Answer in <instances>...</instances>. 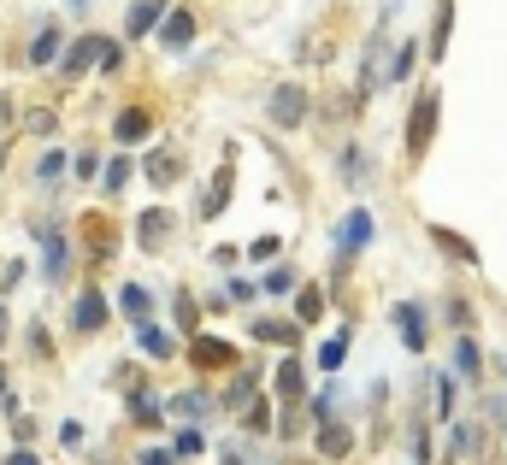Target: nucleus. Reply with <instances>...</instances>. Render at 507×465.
<instances>
[{"label": "nucleus", "instance_id": "f257e3e1", "mask_svg": "<svg viewBox=\"0 0 507 465\" xmlns=\"http://www.w3.org/2000/svg\"><path fill=\"white\" fill-rule=\"evenodd\" d=\"M106 47H113V42H101V35H77V47H71V54L59 59V77H66V83H77L83 71L95 66V59H106Z\"/></svg>", "mask_w": 507, "mask_h": 465}, {"label": "nucleus", "instance_id": "f03ea898", "mask_svg": "<svg viewBox=\"0 0 507 465\" xmlns=\"http://www.w3.org/2000/svg\"><path fill=\"white\" fill-rule=\"evenodd\" d=\"M35 236H42V271L47 278H66V266H71L66 230H59V224H35Z\"/></svg>", "mask_w": 507, "mask_h": 465}, {"label": "nucleus", "instance_id": "7ed1b4c3", "mask_svg": "<svg viewBox=\"0 0 507 465\" xmlns=\"http://www.w3.org/2000/svg\"><path fill=\"white\" fill-rule=\"evenodd\" d=\"M271 118H278L283 130H295V124L307 118V89L301 83H278V89H271Z\"/></svg>", "mask_w": 507, "mask_h": 465}, {"label": "nucleus", "instance_id": "20e7f679", "mask_svg": "<svg viewBox=\"0 0 507 465\" xmlns=\"http://www.w3.org/2000/svg\"><path fill=\"white\" fill-rule=\"evenodd\" d=\"M431 130H437V95H419L413 100V118H407V154H425Z\"/></svg>", "mask_w": 507, "mask_h": 465}, {"label": "nucleus", "instance_id": "39448f33", "mask_svg": "<svg viewBox=\"0 0 507 465\" xmlns=\"http://www.w3.org/2000/svg\"><path fill=\"white\" fill-rule=\"evenodd\" d=\"M366 242H372V212H360V207H354L349 218L337 224V248H342V254H360Z\"/></svg>", "mask_w": 507, "mask_h": 465}, {"label": "nucleus", "instance_id": "423d86ee", "mask_svg": "<svg viewBox=\"0 0 507 465\" xmlns=\"http://www.w3.org/2000/svg\"><path fill=\"white\" fill-rule=\"evenodd\" d=\"M395 330H401V342L413 348H425V307H413V300H401V307H395Z\"/></svg>", "mask_w": 507, "mask_h": 465}, {"label": "nucleus", "instance_id": "0eeeda50", "mask_svg": "<svg viewBox=\"0 0 507 465\" xmlns=\"http://www.w3.org/2000/svg\"><path fill=\"white\" fill-rule=\"evenodd\" d=\"M71 324H77L83 336L106 324V295H101V288H83V295H77V318H71Z\"/></svg>", "mask_w": 507, "mask_h": 465}, {"label": "nucleus", "instance_id": "6e6552de", "mask_svg": "<svg viewBox=\"0 0 507 465\" xmlns=\"http://www.w3.org/2000/svg\"><path fill=\"white\" fill-rule=\"evenodd\" d=\"M254 342L289 348V342H301V324H295V318H254Z\"/></svg>", "mask_w": 507, "mask_h": 465}, {"label": "nucleus", "instance_id": "1a4fd4ad", "mask_svg": "<svg viewBox=\"0 0 507 465\" xmlns=\"http://www.w3.org/2000/svg\"><path fill=\"white\" fill-rule=\"evenodd\" d=\"M230 183H237V177H230V166H218V171H213V188L201 195V218H218V212H225V200H230Z\"/></svg>", "mask_w": 507, "mask_h": 465}, {"label": "nucleus", "instance_id": "9d476101", "mask_svg": "<svg viewBox=\"0 0 507 465\" xmlns=\"http://www.w3.org/2000/svg\"><path fill=\"white\" fill-rule=\"evenodd\" d=\"M159 18H166V0H136V6H130V24H125V30H130V35H147V30H154Z\"/></svg>", "mask_w": 507, "mask_h": 465}, {"label": "nucleus", "instance_id": "9b49d317", "mask_svg": "<svg viewBox=\"0 0 507 465\" xmlns=\"http://www.w3.org/2000/svg\"><path fill=\"white\" fill-rule=\"evenodd\" d=\"M319 312H325V288H319V283H307L301 295H295V324H301V330H307V324H313Z\"/></svg>", "mask_w": 507, "mask_h": 465}, {"label": "nucleus", "instance_id": "f8f14e48", "mask_svg": "<svg viewBox=\"0 0 507 465\" xmlns=\"http://www.w3.org/2000/svg\"><path fill=\"white\" fill-rule=\"evenodd\" d=\"M113 130H118V142H142V136L154 130V124H147V112H142V106H125V112H118V124H113Z\"/></svg>", "mask_w": 507, "mask_h": 465}, {"label": "nucleus", "instance_id": "ddd939ff", "mask_svg": "<svg viewBox=\"0 0 507 465\" xmlns=\"http://www.w3.org/2000/svg\"><path fill=\"white\" fill-rule=\"evenodd\" d=\"M177 166H183V159L177 154H171V147H166V154H154V159H147V183H154V188H166V183H177Z\"/></svg>", "mask_w": 507, "mask_h": 465}, {"label": "nucleus", "instance_id": "4468645a", "mask_svg": "<svg viewBox=\"0 0 507 465\" xmlns=\"http://www.w3.org/2000/svg\"><path fill=\"white\" fill-rule=\"evenodd\" d=\"M118 307H125L130 312V324H136V330H147V312H154V300H147V288H125V295H118Z\"/></svg>", "mask_w": 507, "mask_h": 465}, {"label": "nucleus", "instance_id": "2eb2a0df", "mask_svg": "<svg viewBox=\"0 0 507 465\" xmlns=\"http://www.w3.org/2000/svg\"><path fill=\"white\" fill-rule=\"evenodd\" d=\"M195 359H201V366L207 359H213V366H237V348L218 342V336H201V342H195Z\"/></svg>", "mask_w": 507, "mask_h": 465}, {"label": "nucleus", "instance_id": "dca6fc26", "mask_svg": "<svg viewBox=\"0 0 507 465\" xmlns=\"http://www.w3.org/2000/svg\"><path fill=\"white\" fill-rule=\"evenodd\" d=\"M431 242H437L442 254H454V259H461V266H478L472 242H461V236H454V230H442V224H437V230H431Z\"/></svg>", "mask_w": 507, "mask_h": 465}, {"label": "nucleus", "instance_id": "f3484780", "mask_svg": "<svg viewBox=\"0 0 507 465\" xmlns=\"http://www.w3.org/2000/svg\"><path fill=\"white\" fill-rule=\"evenodd\" d=\"M301 389H307L301 359H283V366H278V395H283V400H301Z\"/></svg>", "mask_w": 507, "mask_h": 465}, {"label": "nucleus", "instance_id": "a211bd4d", "mask_svg": "<svg viewBox=\"0 0 507 465\" xmlns=\"http://www.w3.org/2000/svg\"><path fill=\"white\" fill-rule=\"evenodd\" d=\"M189 35H195V18H189V12H171L159 42H166V47H189Z\"/></svg>", "mask_w": 507, "mask_h": 465}, {"label": "nucleus", "instance_id": "6ab92c4d", "mask_svg": "<svg viewBox=\"0 0 507 465\" xmlns=\"http://www.w3.org/2000/svg\"><path fill=\"white\" fill-rule=\"evenodd\" d=\"M166 230H171V212H142V248H154V242H166Z\"/></svg>", "mask_w": 507, "mask_h": 465}, {"label": "nucleus", "instance_id": "aec40b11", "mask_svg": "<svg viewBox=\"0 0 507 465\" xmlns=\"http://www.w3.org/2000/svg\"><path fill=\"white\" fill-rule=\"evenodd\" d=\"M319 448H325L330 460H342L354 448V430H342V424H325V436H319Z\"/></svg>", "mask_w": 507, "mask_h": 465}, {"label": "nucleus", "instance_id": "412c9836", "mask_svg": "<svg viewBox=\"0 0 507 465\" xmlns=\"http://www.w3.org/2000/svg\"><path fill=\"white\" fill-rule=\"evenodd\" d=\"M454 366H461V377H484V366H478V342H472V336H461V342H454Z\"/></svg>", "mask_w": 507, "mask_h": 465}, {"label": "nucleus", "instance_id": "4be33fe9", "mask_svg": "<svg viewBox=\"0 0 507 465\" xmlns=\"http://www.w3.org/2000/svg\"><path fill=\"white\" fill-rule=\"evenodd\" d=\"M349 342H354V336H349V330H342V336H330V342H325V348H319V366H325V371H337V366H342V359H349Z\"/></svg>", "mask_w": 507, "mask_h": 465}, {"label": "nucleus", "instance_id": "5701e85b", "mask_svg": "<svg viewBox=\"0 0 507 465\" xmlns=\"http://www.w3.org/2000/svg\"><path fill=\"white\" fill-rule=\"evenodd\" d=\"M171 407H177V419H207V412H213V400H207L201 389H189V395H177Z\"/></svg>", "mask_w": 507, "mask_h": 465}, {"label": "nucleus", "instance_id": "b1692460", "mask_svg": "<svg viewBox=\"0 0 507 465\" xmlns=\"http://www.w3.org/2000/svg\"><path fill=\"white\" fill-rule=\"evenodd\" d=\"M30 59H35V66H54V59H59V30H42V35H35V42H30Z\"/></svg>", "mask_w": 507, "mask_h": 465}, {"label": "nucleus", "instance_id": "393cba45", "mask_svg": "<svg viewBox=\"0 0 507 465\" xmlns=\"http://www.w3.org/2000/svg\"><path fill=\"white\" fill-rule=\"evenodd\" d=\"M449 24H454V12H449V0L437 6V24H431V54L442 59V47H449Z\"/></svg>", "mask_w": 507, "mask_h": 465}, {"label": "nucleus", "instance_id": "a878e982", "mask_svg": "<svg viewBox=\"0 0 507 465\" xmlns=\"http://www.w3.org/2000/svg\"><path fill=\"white\" fill-rule=\"evenodd\" d=\"M366 171H372V159H366L360 147H349V154H342V177H349V183H372Z\"/></svg>", "mask_w": 507, "mask_h": 465}, {"label": "nucleus", "instance_id": "bb28decb", "mask_svg": "<svg viewBox=\"0 0 507 465\" xmlns=\"http://www.w3.org/2000/svg\"><path fill=\"white\" fill-rule=\"evenodd\" d=\"M142 348H147V354H154V359H171V354H177V342H171L166 330H154V324H147V330H142Z\"/></svg>", "mask_w": 507, "mask_h": 465}, {"label": "nucleus", "instance_id": "cd10ccee", "mask_svg": "<svg viewBox=\"0 0 507 465\" xmlns=\"http://www.w3.org/2000/svg\"><path fill=\"white\" fill-rule=\"evenodd\" d=\"M177 324H183V330H195V324H201V307H195L189 288H177Z\"/></svg>", "mask_w": 507, "mask_h": 465}, {"label": "nucleus", "instance_id": "c85d7f7f", "mask_svg": "<svg viewBox=\"0 0 507 465\" xmlns=\"http://www.w3.org/2000/svg\"><path fill=\"white\" fill-rule=\"evenodd\" d=\"M266 288H271V295H289V288H295V266H271L266 271Z\"/></svg>", "mask_w": 507, "mask_h": 465}, {"label": "nucleus", "instance_id": "c756f323", "mask_svg": "<svg viewBox=\"0 0 507 465\" xmlns=\"http://www.w3.org/2000/svg\"><path fill=\"white\" fill-rule=\"evenodd\" d=\"M24 124H30V136H54V130H59V118H54V112H47V106H35V112H30V118H24Z\"/></svg>", "mask_w": 507, "mask_h": 465}, {"label": "nucleus", "instance_id": "7c9ffc66", "mask_svg": "<svg viewBox=\"0 0 507 465\" xmlns=\"http://www.w3.org/2000/svg\"><path fill=\"white\" fill-rule=\"evenodd\" d=\"M437 419L442 424L454 419V383H449V377H437Z\"/></svg>", "mask_w": 507, "mask_h": 465}, {"label": "nucleus", "instance_id": "2f4dec72", "mask_svg": "<svg viewBox=\"0 0 507 465\" xmlns=\"http://www.w3.org/2000/svg\"><path fill=\"white\" fill-rule=\"evenodd\" d=\"M59 171H66V154L54 147V154H47L42 166H35V177H42V183H59Z\"/></svg>", "mask_w": 507, "mask_h": 465}, {"label": "nucleus", "instance_id": "473e14b6", "mask_svg": "<svg viewBox=\"0 0 507 465\" xmlns=\"http://www.w3.org/2000/svg\"><path fill=\"white\" fill-rule=\"evenodd\" d=\"M106 188H113V195H118V188H125L130 183V159H113V166H106V177H101Z\"/></svg>", "mask_w": 507, "mask_h": 465}, {"label": "nucleus", "instance_id": "72a5a7b5", "mask_svg": "<svg viewBox=\"0 0 507 465\" xmlns=\"http://www.w3.org/2000/svg\"><path fill=\"white\" fill-rule=\"evenodd\" d=\"M407 71H413V47H401V54H395V59H390V83H401V77H407Z\"/></svg>", "mask_w": 507, "mask_h": 465}, {"label": "nucleus", "instance_id": "f704fd0d", "mask_svg": "<svg viewBox=\"0 0 507 465\" xmlns=\"http://www.w3.org/2000/svg\"><path fill=\"white\" fill-rule=\"evenodd\" d=\"M242 424H248V430H266V424H271V419H266V400H254V407L242 412Z\"/></svg>", "mask_w": 507, "mask_h": 465}, {"label": "nucleus", "instance_id": "c9c22d12", "mask_svg": "<svg viewBox=\"0 0 507 465\" xmlns=\"http://www.w3.org/2000/svg\"><path fill=\"white\" fill-rule=\"evenodd\" d=\"M201 448H207L201 430H183V436H177V454H201Z\"/></svg>", "mask_w": 507, "mask_h": 465}, {"label": "nucleus", "instance_id": "e433bc0d", "mask_svg": "<svg viewBox=\"0 0 507 465\" xmlns=\"http://www.w3.org/2000/svg\"><path fill=\"white\" fill-rule=\"evenodd\" d=\"M271 254H278V242H271V236H259V242L248 248V259H271Z\"/></svg>", "mask_w": 507, "mask_h": 465}, {"label": "nucleus", "instance_id": "4c0bfd02", "mask_svg": "<svg viewBox=\"0 0 507 465\" xmlns=\"http://www.w3.org/2000/svg\"><path fill=\"white\" fill-rule=\"evenodd\" d=\"M142 465H171V454H166V448H154V454H142Z\"/></svg>", "mask_w": 507, "mask_h": 465}, {"label": "nucleus", "instance_id": "58836bf2", "mask_svg": "<svg viewBox=\"0 0 507 465\" xmlns=\"http://www.w3.org/2000/svg\"><path fill=\"white\" fill-rule=\"evenodd\" d=\"M6 465H35V454H30V448H18V454H12Z\"/></svg>", "mask_w": 507, "mask_h": 465}, {"label": "nucleus", "instance_id": "ea45409f", "mask_svg": "<svg viewBox=\"0 0 507 465\" xmlns=\"http://www.w3.org/2000/svg\"><path fill=\"white\" fill-rule=\"evenodd\" d=\"M0 342H6V307H0Z\"/></svg>", "mask_w": 507, "mask_h": 465}, {"label": "nucleus", "instance_id": "a19ab883", "mask_svg": "<svg viewBox=\"0 0 507 465\" xmlns=\"http://www.w3.org/2000/svg\"><path fill=\"white\" fill-rule=\"evenodd\" d=\"M225 465H242V454H225Z\"/></svg>", "mask_w": 507, "mask_h": 465}, {"label": "nucleus", "instance_id": "79ce46f5", "mask_svg": "<svg viewBox=\"0 0 507 465\" xmlns=\"http://www.w3.org/2000/svg\"><path fill=\"white\" fill-rule=\"evenodd\" d=\"M71 6H77V12H83V6H89V0H71Z\"/></svg>", "mask_w": 507, "mask_h": 465}, {"label": "nucleus", "instance_id": "37998d69", "mask_svg": "<svg viewBox=\"0 0 507 465\" xmlns=\"http://www.w3.org/2000/svg\"><path fill=\"white\" fill-rule=\"evenodd\" d=\"M0 166H6V147H0Z\"/></svg>", "mask_w": 507, "mask_h": 465}, {"label": "nucleus", "instance_id": "c03bdc74", "mask_svg": "<svg viewBox=\"0 0 507 465\" xmlns=\"http://www.w3.org/2000/svg\"><path fill=\"white\" fill-rule=\"evenodd\" d=\"M0 389H6V371H0Z\"/></svg>", "mask_w": 507, "mask_h": 465}]
</instances>
